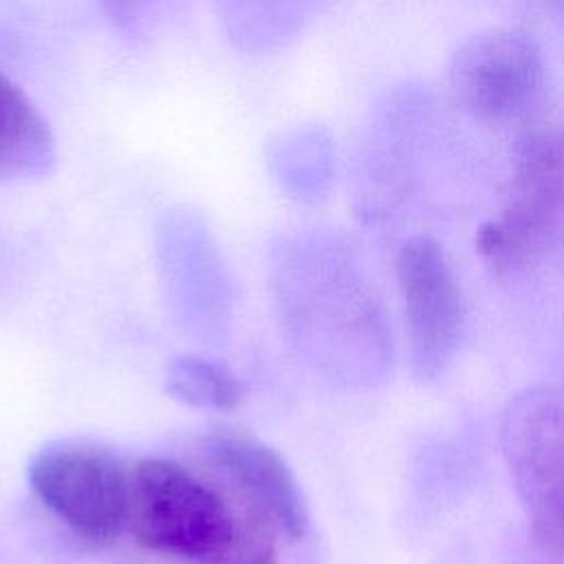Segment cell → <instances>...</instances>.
Wrapping results in <instances>:
<instances>
[{
	"label": "cell",
	"mask_w": 564,
	"mask_h": 564,
	"mask_svg": "<svg viewBox=\"0 0 564 564\" xmlns=\"http://www.w3.org/2000/svg\"><path fill=\"white\" fill-rule=\"evenodd\" d=\"M128 527L152 553L214 562L236 529L229 505L185 467L148 458L130 471Z\"/></svg>",
	"instance_id": "cell-1"
},
{
	"label": "cell",
	"mask_w": 564,
	"mask_h": 564,
	"mask_svg": "<svg viewBox=\"0 0 564 564\" xmlns=\"http://www.w3.org/2000/svg\"><path fill=\"white\" fill-rule=\"evenodd\" d=\"M500 447L533 540L564 555V386L518 392L500 421Z\"/></svg>",
	"instance_id": "cell-2"
},
{
	"label": "cell",
	"mask_w": 564,
	"mask_h": 564,
	"mask_svg": "<svg viewBox=\"0 0 564 564\" xmlns=\"http://www.w3.org/2000/svg\"><path fill=\"white\" fill-rule=\"evenodd\" d=\"M33 494L75 533L108 542L128 527L130 474L108 449L64 443L29 463Z\"/></svg>",
	"instance_id": "cell-3"
},
{
	"label": "cell",
	"mask_w": 564,
	"mask_h": 564,
	"mask_svg": "<svg viewBox=\"0 0 564 564\" xmlns=\"http://www.w3.org/2000/svg\"><path fill=\"white\" fill-rule=\"evenodd\" d=\"M542 79V51L520 29L480 31L458 46L449 64L454 99L482 121L500 123L527 112Z\"/></svg>",
	"instance_id": "cell-4"
},
{
	"label": "cell",
	"mask_w": 564,
	"mask_h": 564,
	"mask_svg": "<svg viewBox=\"0 0 564 564\" xmlns=\"http://www.w3.org/2000/svg\"><path fill=\"white\" fill-rule=\"evenodd\" d=\"M397 282L414 372L432 379L443 372L463 335L460 286L441 245L430 236H414L401 247Z\"/></svg>",
	"instance_id": "cell-5"
},
{
	"label": "cell",
	"mask_w": 564,
	"mask_h": 564,
	"mask_svg": "<svg viewBox=\"0 0 564 564\" xmlns=\"http://www.w3.org/2000/svg\"><path fill=\"white\" fill-rule=\"evenodd\" d=\"M207 452L240 487L249 507L262 511L284 538L300 540L306 533L308 511L302 489L271 445L245 430L216 427L207 436Z\"/></svg>",
	"instance_id": "cell-6"
},
{
	"label": "cell",
	"mask_w": 564,
	"mask_h": 564,
	"mask_svg": "<svg viewBox=\"0 0 564 564\" xmlns=\"http://www.w3.org/2000/svg\"><path fill=\"white\" fill-rule=\"evenodd\" d=\"M55 163V139L24 90L0 70V181L40 176Z\"/></svg>",
	"instance_id": "cell-7"
},
{
	"label": "cell",
	"mask_w": 564,
	"mask_h": 564,
	"mask_svg": "<svg viewBox=\"0 0 564 564\" xmlns=\"http://www.w3.org/2000/svg\"><path fill=\"white\" fill-rule=\"evenodd\" d=\"M315 0H216L227 35L247 51L282 46L306 20Z\"/></svg>",
	"instance_id": "cell-8"
},
{
	"label": "cell",
	"mask_w": 564,
	"mask_h": 564,
	"mask_svg": "<svg viewBox=\"0 0 564 564\" xmlns=\"http://www.w3.org/2000/svg\"><path fill=\"white\" fill-rule=\"evenodd\" d=\"M167 390L194 408L234 410L242 401V386L236 375L196 355H183L170 361Z\"/></svg>",
	"instance_id": "cell-9"
},
{
	"label": "cell",
	"mask_w": 564,
	"mask_h": 564,
	"mask_svg": "<svg viewBox=\"0 0 564 564\" xmlns=\"http://www.w3.org/2000/svg\"><path fill=\"white\" fill-rule=\"evenodd\" d=\"M275 524L249 507L236 516V529L227 546L212 564H275Z\"/></svg>",
	"instance_id": "cell-10"
}]
</instances>
